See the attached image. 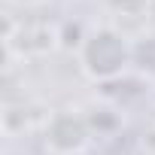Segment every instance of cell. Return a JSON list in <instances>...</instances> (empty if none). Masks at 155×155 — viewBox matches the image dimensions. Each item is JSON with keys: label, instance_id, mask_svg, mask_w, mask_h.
<instances>
[{"label": "cell", "instance_id": "obj_1", "mask_svg": "<svg viewBox=\"0 0 155 155\" xmlns=\"http://www.w3.org/2000/svg\"><path fill=\"white\" fill-rule=\"evenodd\" d=\"M79 67L85 70L88 79L110 85L134 67V43L116 28L88 31V37L79 49Z\"/></svg>", "mask_w": 155, "mask_h": 155}, {"label": "cell", "instance_id": "obj_2", "mask_svg": "<svg viewBox=\"0 0 155 155\" xmlns=\"http://www.w3.org/2000/svg\"><path fill=\"white\" fill-rule=\"evenodd\" d=\"M91 143V122L79 110H55L43 125V146L52 155H82Z\"/></svg>", "mask_w": 155, "mask_h": 155}, {"label": "cell", "instance_id": "obj_3", "mask_svg": "<svg viewBox=\"0 0 155 155\" xmlns=\"http://www.w3.org/2000/svg\"><path fill=\"white\" fill-rule=\"evenodd\" d=\"M3 40H6V52L18 49L21 55H46L61 43V28H55V25H18V34H15V25L6 21Z\"/></svg>", "mask_w": 155, "mask_h": 155}, {"label": "cell", "instance_id": "obj_4", "mask_svg": "<svg viewBox=\"0 0 155 155\" xmlns=\"http://www.w3.org/2000/svg\"><path fill=\"white\" fill-rule=\"evenodd\" d=\"M134 67L140 73H155V37H143V43H134Z\"/></svg>", "mask_w": 155, "mask_h": 155}, {"label": "cell", "instance_id": "obj_5", "mask_svg": "<svg viewBox=\"0 0 155 155\" xmlns=\"http://www.w3.org/2000/svg\"><path fill=\"white\" fill-rule=\"evenodd\" d=\"M6 3H12V6H21V9H28V6H37V3H43V0H6Z\"/></svg>", "mask_w": 155, "mask_h": 155}]
</instances>
